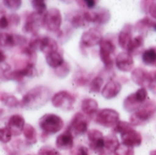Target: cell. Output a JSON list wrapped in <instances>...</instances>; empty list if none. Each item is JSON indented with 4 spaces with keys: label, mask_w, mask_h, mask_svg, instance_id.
<instances>
[{
    "label": "cell",
    "mask_w": 156,
    "mask_h": 155,
    "mask_svg": "<svg viewBox=\"0 0 156 155\" xmlns=\"http://www.w3.org/2000/svg\"><path fill=\"white\" fill-rule=\"evenodd\" d=\"M50 99V90L45 86H37L28 90L22 98L20 106L24 109L32 110L46 104Z\"/></svg>",
    "instance_id": "cell-1"
},
{
    "label": "cell",
    "mask_w": 156,
    "mask_h": 155,
    "mask_svg": "<svg viewBox=\"0 0 156 155\" xmlns=\"http://www.w3.org/2000/svg\"><path fill=\"white\" fill-rule=\"evenodd\" d=\"M156 113V103L154 101H148L144 103L136 111H134L130 117V123L133 126H140L144 124Z\"/></svg>",
    "instance_id": "cell-2"
},
{
    "label": "cell",
    "mask_w": 156,
    "mask_h": 155,
    "mask_svg": "<svg viewBox=\"0 0 156 155\" xmlns=\"http://www.w3.org/2000/svg\"><path fill=\"white\" fill-rule=\"evenodd\" d=\"M40 129L47 134H55L60 132L64 127L63 120L53 113H48L42 116L38 122Z\"/></svg>",
    "instance_id": "cell-3"
},
{
    "label": "cell",
    "mask_w": 156,
    "mask_h": 155,
    "mask_svg": "<svg viewBox=\"0 0 156 155\" xmlns=\"http://www.w3.org/2000/svg\"><path fill=\"white\" fill-rule=\"evenodd\" d=\"M62 24V16L58 8L48 9L43 16V26L50 32H58Z\"/></svg>",
    "instance_id": "cell-4"
},
{
    "label": "cell",
    "mask_w": 156,
    "mask_h": 155,
    "mask_svg": "<svg viewBox=\"0 0 156 155\" xmlns=\"http://www.w3.org/2000/svg\"><path fill=\"white\" fill-rule=\"evenodd\" d=\"M99 46H100V51H99L100 58L105 69L107 70H110L113 68V64H114L112 55L115 52V49H116L115 45L110 39L102 38Z\"/></svg>",
    "instance_id": "cell-5"
},
{
    "label": "cell",
    "mask_w": 156,
    "mask_h": 155,
    "mask_svg": "<svg viewBox=\"0 0 156 155\" xmlns=\"http://www.w3.org/2000/svg\"><path fill=\"white\" fill-rule=\"evenodd\" d=\"M120 122V114L113 109H103L97 113L96 122L103 127L114 128Z\"/></svg>",
    "instance_id": "cell-6"
},
{
    "label": "cell",
    "mask_w": 156,
    "mask_h": 155,
    "mask_svg": "<svg viewBox=\"0 0 156 155\" xmlns=\"http://www.w3.org/2000/svg\"><path fill=\"white\" fill-rule=\"evenodd\" d=\"M51 103L55 108L64 111H70L73 109L75 98L69 91L62 90L53 95V97L51 98Z\"/></svg>",
    "instance_id": "cell-7"
},
{
    "label": "cell",
    "mask_w": 156,
    "mask_h": 155,
    "mask_svg": "<svg viewBox=\"0 0 156 155\" xmlns=\"http://www.w3.org/2000/svg\"><path fill=\"white\" fill-rule=\"evenodd\" d=\"M84 16L88 23H94L101 26L110 21L111 13L108 9L100 8L97 11H84Z\"/></svg>",
    "instance_id": "cell-8"
},
{
    "label": "cell",
    "mask_w": 156,
    "mask_h": 155,
    "mask_svg": "<svg viewBox=\"0 0 156 155\" xmlns=\"http://www.w3.org/2000/svg\"><path fill=\"white\" fill-rule=\"evenodd\" d=\"M101 32L95 27H91L87 31L83 32L80 37V44L85 48H91L100 45L101 41L102 40Z\"/></svg>",
    "instance_id": "cell-9"
},
{
    "label": "cell",
    "mask_w": 156,
    "mask_h": 155,
    "mask_svg": "<svg viewBox=\"0 0 156 155\" xmlns=\"http://www.w3.org/2000/svg\"><path fill=\"white\" fill-rule=\"evenodd\" d=\"M104 135L99 130H90L88 132V140L90 143V147L96 153L101 154L104 152Z\"/></svg>",
    "instance_id": "cell-10"
},
{
    "label": "cell",
    "mask_w": 156,
    "mask_h": 155,
    "mask_svg": "<svg viewBox=\"0 0 156 155\" xmlns=\"http://www.w3.org/2000/svg\"><path fill=\"white\" fill-rule=\"evenodd\" d=\"M69 131L73 134V136H81L88 132V122L82 113H77L71 121Z\"/></svg>",
    "instance_id": "cell-11"
},
{
    "label": "cell",
    "mask_w": 156,
    "mask_h": 155,
    "mask_svg": "<svg viewBox=\"0 0 156 155\" xmlns=\"http://www.w3.org/2000/svg\"><path fill=\"white\" fill-rule=\"evenodd\" d=\"M43 16L44 15L37 14L36 12L31 13L26 20V23L23 26V31L36 35L39 28L43 26Z\"/></svg>",
    "instance_id": "cell-12"
},
{
    "label": "cell",
    "mask_w": 156,
    "mask_h": 155,
    "mask_svg": "<svg viewBox=\"0 0 156 155\" xmlns=\"http://www.w3.org/2000/svg\"><path fill=\"white\" fill-rule=\"evenodd\" d=\"M115 64L117 69L122 72H130L133 70L134 60L133 56L127 51L119 53L115 58Z\"/></svg>",
    "instance_id": "cell-13"
},
{
    "label": "cell",
    "mask_w": 156,
    "mask_h": 155,
    "mask_svg": "<svg viewBox=\"0 0 156 155\" xmlns=\"http://www.w3.org/2000/svg\"><path fill=\"white\" fill-rule=\"evenodd\" d=\"M121 140H122V143L132 148L139 147L143 143V137L141 133L135 131L133 128L121 134Z\"/></svg>",
    "instance_id": "cell-14"
},
{
    "label": "cell",
    "mask_w": 156,
    "mask_h": 155,
    "mask_svg": "<svg viewBox=\"0 0 156 155\" xmlns=\"http://www.w3.org/2000/svg\"><path fill=\"white\" fill-rule=\"evenodd\" d=\"M25 125H26L25 119L21 115L16 114L10 117L6 128L10 131L12 136H18L21 133H23Z\"/></svg>",
    "instance_id": "cell-15"
},
{
    "label": "cell",
    "mask_w": 156,
    "mask_h": 155,
    "mask_svg": "<svg viewBox=\"0 0 156 155\" xmlns=\"http://www.w3.org/2000/svg\"><path fill=\"white\" fill-rule=\"evenodd\" d=\"M122 90V84L114 79L109 80L101 90V95L105 100L114 99Z\"/></svg>",
    "instance_id": "cell-16"
},
{
    "label": "cell",
    "mask_w": 156,
    "mask_h": 155,
    "mask_svg": "<svg viewBox=\"0 0 156 155\" xmlns=\"http://www.w3.org/2000/svg\"><path fill=\"white\" fill-rule=\"evenodd\" d=\"M132 80L141 86V88H145V86H151V79H150V72H147L145 69L142 68L134 69L131 74Z\"/></svg>",
    "instance_id": "cell-17"
},
{
    "label": "cell",
    "mask_w": 156,
    "mask_h": 155,
    "mask_svg": "<svg viewBox=\"0 0 156 155\" xmlns=\"http://www.w3.org/2000/svg\"><path fill=\"white\" fill-rule=\"evenodd\" d=\"M74 144V136L70 131L67 130L63 133L59 134L56 139V146L58 150H70Z\"/></svg>",
    "instance_id": "cell-18"
},
{
    "label": "cell",
    "mask_w": 156,
    "mask_h": 155,
    "mask_svg": "<svg viewBox=\"0 0 156 155\" xmlns=\"http://www.w3.org/2000/svg\"><path fill=\"white\" fill-rule=\"evenodd\" d=\"M133 27L131 25H125L123 28L120 31L118 35V43L120 47L125 50L128 49L132 40H133Z\"/></svg>",
    "instance_id": "cell-19"
},
{
    "label": "cell",
    "mask_w": 156,
    "mask_h": 155,
    "mask_svg": "<svg viewBox=\"0 0 156 155\" xmlns=\"http://www.w3.org/2000/svg\"><path fill=\"white\" fill-rule=\"evenodd\" d=\"M58 45L57 41L49 37H44L41 38L39 43V50L44 54L48 55L51 52L58 51Z\"/></svg>",
    "instance_id": "cell-20"
},
{
    "label": "cell",
    "mask_w": 156,
    "mask_h": 155,
    "mask_svg": "<svg viewBox=\"0 0 156 155\" xmlns=\"http://www.w3.org/2000/svg\"><path fill=\"white\" fill-rule=\"evenodd\" d=\"M81 111L86 115H94L98 113L99 104L94 99L87 98L81 101Z\"/></svg>",
    "instance_id": "cell-21"
},
{
    "label": "cell",
    "mask_w": 156,
    "mask_h": 155,
    "mask_svg": "<svg viewBox=\"0 0 156 155\" xmlns=\"http://www.w3.org/2000/svg\"><path fill=\"white\" fill-rule=\"evenodd\" d=\"M68 20L69 21L71 26L75 28L85 27L89 24L84 16V12H80V11H76L75 13L71 14Z\"/></svg>",
    "instance_id": "cell-22"
},
{
    "label": "cell",
    "mask_w": 156,
    "mask_h": 155,
    "mask_svg": "<svg viewBox=\"0 0 156 155\" xmlns=\"http://www.w3.org/2000/svg\"><path fill=\"white\" fill-rule=\"evenodd\" d=\"M46 62L50 68L56 69L60 67L65 62V60L63 58V56L58 51H55L46 55Z\"/></svg>",
    "instance_id": "cell-23"
},
{
    "label": "cell",
    "mask_w": 156,
    "mask_h": 155,
    "mask_svg": "<svg viewBox=\"0 0 156 155\" xmlns=\"http://www.w3.org/2000/svg\"><path fill=\"white\" fill-rule=\"evenodd\" d=\"M143 104H141L137 99L135 98L134 93L130 94L128 97L125 98V100H123V108L126 111L128 112H132L133 113L134 111H136Z\"/></svg>",
    "instance_id": "cell-24"
},
{
    "label": "cell",
    "mask_w": 156,
    "mask_h": 155,
    "mask_svg": "<svg viewBox=\"0 0 156 155\" xmlns=\"http://www.w3.org/2000/svg\"><path fill=\"white\" fill-rule=\"evenodd\" d=\"M104 152L106 153H114L115 150L120 145L118 138L114 134H109L104 137Z\"/></svg>",
    "instance_id": "cell-25"
},
{
    "label": "cell",
    "mask_w": 156,
    "mask_h": 155,
    "mask_svg": "<svg viewBox=\"0 0 156 155\" xmlns=\"http://www.w3.org/2000/svg\"><path fill=\"white\" fill-rule=\"evenodd\" d=\"M16 46V35H12L10 33H0V47L2 48H12Z\"/></svg>",
    "instance_id": "cell-26"
},
{
    "label": "cell",
    "mask_w": 156,
    "mask_h": 155,
    "mask_svg": "<svg viewBox=\"0 0 156 155\" xmlns=\"http://www.w3.org/2000/svg\"><path fill=\"white\" fill-rule=\"evenodd\" d=\"M23 134L27 143L34 144L37 143V132L31 124H26L23 130Z\"/></svg>",
    "instance_id": "cell-27"
},
{
    "label": "cell",
    "mask_w": 156,
    "mask_h": 155,
    "mask_svg": "<svg viewBox=\"0 0 156 155\" xmlns=\"http://www.w3.org/2000/svg\"><path fill=\"white\" fill-rule=\"evenodd\" d=\"M142 60L145 65L154 66L156 64V48H149L146 49L142 56Z\"/></svg>",
    "instance_id": "cell-28"
},
{
    "label": "cell",
    "mask_w": 156,
    "mask_h": 155,
    "mask_svg": "<svg viewBox=\"0 0 156 155\" xmlns=\"http://www.w3.org/2000/svg\"><path fill=\"white\" fill-rule=\"evenodd\" d=\"M0 100L9 108H16L20 105V101L16 99V97L4 93L0 96Z\"/></svg>",
    "instance_id": "cell-29"
},
{
    "label": "cell",
    "mask_w": 156,
    "mask_h": 155,
    "mask_svg": "<svg viewBox=\"0 0 156 155\" xmlns=\"http://www.w3.org/2000/svg\"><path fill=\"white\" fill-rule=\"evenodd\" d=\"M143 46H144V37L143 36H137V37L133 38V40H132V42H131V44L127 49V52L132 55L133 52H135L137 49H139Z\"/></svg>",
    "instance_id": "cell-30"
},
{
    "label": "cell",
    "mask_w": 156,
    "mask_h": 155,
    "mask_svg": "<svg viewBox=\"0 0 156 155\" xmlns=\"http://www.w3.org/2000/svg\"><path fill=\"white\" fill-rule=\"evenodd\" d=\"M104 80L101 77L97 76L95 77L90 83V91L91 93H98L101 90V88L103 86Z\"/></svg>",
    "instance_id": "cell-31"
},
{
    "label": "cell",
    "mask_w": 156,
    "mask_h": 155,
    "mask_svg": "<svg viewBox=\"0 0 156 155\" xmlns=\"http://www.w3.org/2000/svg\"><path fill=\"white\" fill-rule=\"evenodd\" d=\"M31 5L35 12L37 14L44 15L47 12V4L44 0H32Z\"/></svg>",
    "instance_id": "cell-32"
},
{
    "label": "cell",
    "mask_w": 156,
    "mask_h": 155,
    "mask_svg": "<svg viewBox=\"0 0 156 155\" xmlns=\"http://www.w3.org/2000/svg\"><path fill=\"white\" fill-rule=\"evenodd\" d=\"M113 153L114 155H134V149L123 143H120Z\"/></svg>",
    "instance_id": "cell-33"
},
{
    "label": "cell",
    "mask_w": 156,
    "mask_h": 155,
    "mask_svg": "<svg viewBox=\"0 0 156 155\" xmlns=\"http://www.w3.org/2000/svg\"><path fill=\"white\" fill-rule=\"evenodd\" d=\"M69 70H70V67H69V65L68 64V62L65 61L60 67H58V69H55V74H56L58 77L63 79V78H65V77H67V76L69 75Z\"/></svg>",
    "instance_id": "cell-34"
},
{
    "label": "cell",
    "mask_w": 156,
    "mask_h": 155,
    "mask_svg": "<svg viewBox=\"0 0 156 155\" xmlns=\"http://www.w3.org/2000/svg\"><path fill=\"white\" fill-rule=\"evenodd\" d=\"M133 128V126L130 123V122H122L120 121L117 125L114 127V132H117V133H120V134H122L123 132H125L126 131L130 130Z\"/></svg>",
    "instance_id": "cell-35"
},
{
    "label": "cell",
    "mask_w": 156,
    "mask_h": 155,
    "mask_svg": "<svg viewBox=\"0 0 156 155\" xmlns=\"http://www.w3.org/2000/svg\"><path fill=\"white\" fill-rule=\"evenodd\" d=\"M3 3L5 7H7L9 10L13 12L17 11L22 5V1L20 0H5Z\"/></svg>",
    "instance_id": "cell-36"
},
{
    "label": "cell",
    "mask_w": 156,
    "mask_h": 155,
    "mask_svg": "<svg viewBox=\"0 0 156 155\" xmlns=\"http://www.w3.org/2000/svg\"><path fill=\"white\" fill-rule=\"evenodd\" d=\"M134 95H135V98L137 99V100L141 104H144V103H145V100L148 97V92H147L146 88H140L139 90H136Z\"/></svg>",
    "instance_id": "cell-37"
},
{
    "label": "cell",
    "mask_w": 156,
    "mask_h": 155,
    "mask_svg": "<svg viewBox=\"0 0 156 155\" xmlns=\"http://www.w3.org/2000/svg\"><path fill=\"white\" fill-rule=\"evenodd\" d=\"M11 139H12V134L10 131L6 127L1 128L0 129V142L3 143H7L11 141Z\"/></svg>",
    "instance_id": "cell-38"
},
{
    "label": "cell",
    "mask_w": 156,
    "mask_h": 155,
    "mask_svg": "<svg viewBox=\"0 0 156 155\" xmlns=\"http://www.w3.org/2000/svg\"><path fill=\"white\" fill-rule=\"evenodd\" d=\"M23 69L27 78H33L37 75V68L34 63H28Z\"/></svg>",
    "instance_id": "cell-39"
},
{
    "label": "cell",
    "mask_w": 156,
    "mask_h": 155,
    "mask_svg": "<svg viewBox=\"0 0 156 155\" xmlns=\"http://www.w3.org/2000/svg\"><path fill=\"white\" fill-rule=\"evenodd\" d=\"M38 155H61L60 153L50 146H44L38 151Z\"/></svg>",
    "instance_id": "cell-40"
},
{
    "label": "cell",
    "mask_w": 156,
    "mask_h": 155,
    "mask_svg": "<svg viewBox=\"0 0 156 155\" xmlns=\"http://www.w3.org/2000/svg\"><path fill=\"white\" fill-rule=\"evenodd\" d=\"M9 19L5 15H3L0 17V29H5L9 26Z\"/></svg>",
    "instance_id": "cell-41"
},
{
    "label": "cell",
    "mask_w": 156,
    "mask_h": 155,
    "mask_svg": "<svg viewBox=\"0 0 156 155\" xmlns=\"http://www.w3.org/2000/svg\"><path fill=\"white\" fill-rule=\"evenodd\" d=\"M149 14L154 19H156V1L152 2L149 5Z\"/></svg>",
    "instance_id": "cell-42"
},
{
    "label": "cell",
    "mask_w": 156,
    "mask_h": 155,
    "mask_svg": "<svg viewBox=\"0 0 156 155\" xmlns=\"http://www.w3.org/2000/svg\"><path fill=\"white\" fill-rule=\"evenodd\" d=\"M83 3L85 4V6L89 9L94 8L97 5V1H95V0H85V1H83Z\"/></svg>",
    "instance_id": "cell-43"
},
{
    "label": "cell",
    "mask_w": 156,
    "mask_h": 155,
    "mask_svg": "<svg viewBox=\"0 0 156 155\" xmlns=\"http://www.w3.org/2000/svg\"><path fill=\"white\" fill-rule=\"evenodd\" d=\"M77 155H90L89 149L85 146H80L77 150Z\"/></svg>",
    "instance_id": "cell-44"
},
{
    "label": "cell",
    "mask_w": 156,
    "mask_h": 155,
    "mask_svg": "<svg viewBox=\"0 0 156 155\" xmlns=\"http://www.w3.org/2000/svg\"><path fill=\"white\" fill-rule=\"evenodd\" d=\"M150 79H151V86L156 84V70L150 72Z\"/></svg>",
    "instance_id": "cell-45"
},
{
    "label": "cell",
    "mask_w": 156,
    "mask_h": 155,
    "mask_svg": "<svg viewBox=\"0 0 156 155\" xmlns=\"http://www.w3.org/2000/svg\"><path fill=\"white\" fill-rule=\"evenodd\" d=\"M5 60V55L3 53L2 50H0V63H3Z\"/></svg>",
    "instance_id": "cell-46"
},
{
    "label": "cell",
    "mask_w": 156,
    "mask_h": 155,
    "mask_svg": "<svg viewBox=\"0 0 156 155\" xmlns=\"http://www.w3.org/2000/svg\"><path fill=\"white\" fill-rule=\"evenodd\" d=\"M150 155H156V150H154L150 153Z\"/></svg>",
    "instance_id": "cell-47"
},
{
    "label": "cell",
    "mask_w": 156,
    "mask_h": 155,
    "mask_svg": "<svg viewBox=\"0 0 156 155\" xmlns=\"http://www.w3.org/2000/svg\"><path fill=\"white\" fill-rule=\"evenodd\" d=\"M152 28H153V29H154V30L156 32V21L154 22V26H153V27H152Z\"/></svg>",
    "instance_id": "cell-48"
}]
</instances>
